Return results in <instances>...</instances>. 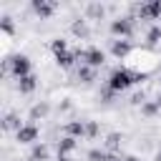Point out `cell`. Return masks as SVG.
Listing matches in <instances>:
<instances>
[{"instance_id":"cell-1","label":"cell","mask_w":161,"mask_h":161,"mask_svg":"<svg viewBox=\"0 0 161 161\" xmlns=\"http://www.w3.org/2000/svg\"><path fill=\"white\" fill-rule=\"evenodd\" d=\"M123 68L131 70L133 75H138V78L146 80L151 73L161 70V53L153 50V48H148V45H143V48H133V50L128 53Z\"/></svg>"},{"instance_id":"cell-2","label":"cell","mask_w":161,"mask_h":161,"mask_svg":"<svg viewBox=\"0 0 161 161\" xmlns=\"http://www.w3.org/2000/svg\"><path fill=\"white\" fill-rule=\"evenodd\" d=\"M133 83H136V78H133V73L126 70V68H113L111 75H108V80H106V86H108L113 93H121V91L131 88Z\"/></svg>"},{"instance_id":"cell-3","label":"cell","mask_w":161,"mask_h":161,"mask_svg":"<svg viewBox=\"0 0 161 161\" xmlns=\"http://www.w3.org/2000/svg\"><path fill=\"white\" fill-rule=\"evenodd\" d=\"M133 18L138 20H158L161 18V0H148L141 5H133Z\"/></svg>"},{"instance_id":"cell-4","label":"cell","mask_w":161,"mask_h":161,"mask_svg":"<svg viewBox=\"0 0 161 161\" xmlns=\"http://www.w3.org/2000/svg\"><path fill=\"white\" fill-rule=\"evenodd\" d=\"M10 70H13L15 80L30 75V73H33V70H30V58H28V55H20V53L13 55V58H10Z\"/></svg>"},{"instance_id":"cell-5","label":"cell","mask_w":161,"mask_h":161,"mask_svg":"<svg viewBox=\"0 0 161 161\" xmlns=\"http://www.w3.org/2000/svg\"><path fill=\"white\" fill-rule=\"evenodd\" d=\"M33 13L40 18V20H48V18H53V13L58 10V3L55 0H33Z\"/></svg>"},{"instance_id":"cell-6","label":"cell","mask_w":161,"mask_h":161,"mask_svg":"<svg viewBox=\"0 0 161 161\" xmlns=\"http://www.w3.org/2000/svg\"><path fill=\"white\" fill-rule=\"evenodd\" d=\"M38 136H40L38 126H35V123H25V126L15 133V141H18V143H35Z\"/></svg>"},{"instance_id":"cell-7","label":"cell","mask_w":161,"mask_h":161,"mask_svg":"<svg viewBox=\"0 0 161 161\" xmlns=\"http://www.w3.org/2000/svg\"><path fill=\"white\" fill-rule=\"evenodd\" d=\"M48 113H50V103H48V101H40V103H35V106L30 108L28 118H30V123H35V126H38V121H45V118H48Z\"/></svg>"},{"instance_id":"cell-8","label":"cell","mask_w":161,"mask_h":161,"mask_svg":"<svg viewBox=\"0 0 161 161\" xmlns=\"http://www.w3.org/2000/svg\"><path fill=\"white\" fill-rule=\"evenodd\" d=\"M131 50H133V45H131L128 40H111V55H113V58L126 60Z\"/></svg>"},{"instance_id":"cell-9","label":"cell","mask_w":161,"mask_h":161,"mask_svg":"<svg viewBox=\"0 0 161 161\" xmlns=\"http://www.w3.org/2000/svg\"><path fill=\"white\" fill-rule=\"evenodd\" d=\"M96 75H98V70L91 68V65H86V63H80V65L75 68V78H78L80 83H86V86H91V83L96 80Z\"/></svg>"},{"instance_id":"cell-10","label":"cell","mask_w":161,"mask_h":161,"mask_svg":"<svg viewBox=\"0 0 161 161\" xmlns=\"http://www.w3.org/2000/svg\"><path fill=\"white\" fill-rule=\"evenodd\" d=\"M23 126H25V123L20 121V116H18L15 111H10V113H5V116H3V128H5V131H10V133H18Z\"/></svg>"},{"instance_id":"cell-11","label":"cell","mask_w":161,"mask_h":161,"mask_svg":"<svg viewBox=\"0 0 161 161\" xmlns=\"http://www.w3.org/2000/svg\"><path fill=\"white\" fill-rule=\"evenodd\" d=\"M121 141H123V136H121L118 131H111V133H106V138H103V148H106L108 153H118V151H121Z\"/></svg>"},{"instance_id":"cell-12","label":"cell","mask_w":161,"mask_h":161,"mask_svg":"<svg viewBox=\"0 0 161 161\" xmlns=\"http://www.w3.org/2000/svg\"><path fill=\"white\" fill-rule=\"evenodd\" d=\"M70 33L75 35V38H80V40H88L91 38V28H88V20L83 18H78V20H73V25H70Z\"/></svg>"},{"instance_id":"cell-13","label":"cell","mask_w":161,"mask_h":161,"mask_svg":"<svg viewBox=\"0 0 161 161\" xmlns=\"http://www.w3.org/2000/svg\"><path fill=\"white\" fill-rule=\"evenodd\" d=\"M38 88V75H25V78H18V93H23V96H28V93H33Z\"/></svg>"},{"instance_id":"cell-14","label":"cell","mask_w":161,"mask_h":161,"mask_svg":"<svg viewBox=\"0 0 161 161\" xmlns=\"http://www.w3.org/2000/svg\"><path fill=\"white\" fill-rule=\"evenodd\" d=\"M65 136H73V138H86V123L83 121H68L63 126Z\"/></svg>"},{"instance_id":"cell-15","label":"cell","mask_w":161,"mask_h":161,"mask_svg":"<svg viewBox=\"0 0 161 161\" xmlns=\"http://www.w3.org/2000/svg\"><path fill=\"white\" fill-rule=\"evenodd\" d=\"M83 13H86V20H103L106 8H103L101 3H88V5L83 8Z\"/></svg>"},{"instance_id":"cell-16","label":"cell","mask_w":161,"mask_h":161,"mask_svg":"<svg viewBox=\"0 0 161 161\" xmlns=\"http://www.w3.org/2000/svg\"><path fill=\"white\" fill-rule=\"evenodd\" d=\"M75 141H78V138H73V136H65V133H63V136L58 138V151H60V153H73V151L78 148V143H75Z\"/></svg>"},{"instance_id":"cell-17","label":"cell","mask_w":161,"mask_h":161,"mask_svg":"<svg viewBox=\"0 0 161 161\" xmlns=\"http://www.w3.org/2000/svg\"><path fill=\"white\" fill-rule=\"evenodd\" d=\"M158 43H161V25L153 23V25H148V30H146V45L153 48V45H158Z\"/></svg>"},{"instance_id":"cell-18","label":"cell","mask_w":161,"mask_h":161,"mask_svg":"<svg viewBox=\"0 0 161 161\" xmlns=\"http://www.w3.org/2000/svg\"><path fill=\"white\" fill-rule=\"evenodd\" d=\"M48 146L45 143H35L33 151H30V161H48Z\"/></svg>"},{"instance_id":"cell-19","label":"cell","mask_w":161,"mask_h":161,"mask_svg":"<svg viewBox=\"0 0 161 161\" xmlns=\"http://www.w3.org/2000/svg\"><path fill=\"white\" fill-rule=\"evenodd\" d=\"M158 111H161L158 101H146V103L141 106V116H143V118H153V116H156Z\"/></svg>"},{"instance_id":"cell-20","label":"cell","mask_w":161,"mask_h":161,"mask_svg":"<svg viewBox=\"0 0 161 161\" xmlns=\"http://www.w3.org/2000/svg\"><path fill=\"white\" fill-rule=\"evenodd\" d=\"M50 53H53V58L68 53V43H65L63 38H53V43H50Z\"/></svg>"},{"instance_id":"cell-21","label":"cell","mask_w":161,"mask_h":161,"mask_svg":"<svg viewBox=\"0 0 161 161\" xmlns=\"http://www.w3.org/2000/svg\"><path fill=\"white\" fill-rule=\"evenodd\" d=\"M0 28H3V35H5V38H10V35L15 33L13 18H10V15H3V18H0Z\"/></svg>"},{"instance_id":"cell-22","label":"cell","mask_w":161,"mask_h":161,"mask_svg":"<svg viewBox=\"0 0 161 161\" xmlns=\"http://www.w3.org/2000/svg\"><path fill=\"white\" fill-rule=\"evenodd\" d=\"M83 123H86V138H96V136H98V123L91 121V118L83 121Z\"/></svg>"},{"instance_id":"cell-23","label":"cell","mask_w":161,"mask_h":161,"mask_svg":"<svg viewBox=\"0 0 161 161\" xmlns=\"http://www.w3.org/2000/svg\"><path fill=\"white\" fill-rule=\"evenodd\" d=\"M106 156H108V151H98V148L88 151V161H106Z\"/></svg>"},{"instance_id":"cell-24","label":"cell","mask_w":161,"mask_h":161,"mask_svg":"<svg viewBox=\"0 0 161 161\" xmlns=\"http://www.w3.org/2000/svg\"><path fill=\"white\" fill-rule=\"evenodd\" d=\"M98 96H101V101H103V103H111V101H113V96H116V93H113V91H111V88H108V86H103V88H101V93H98Z\"/></svg>"},{"instance_id":"cell-25","label":"cell","mask_w":161,"mask_h":161,"mask_svg":"<svg viewBox=\"0 0 161 161\" xmlns=\"http://www.w3.org/2000/svg\"><path fill=\"white\" fill-rule=\"evenodd\" d=\"M146 101H148V98H146V93H143V91H138V93H133V96H131V103H133V106H138V108H141Z\"/></svg>"}]
</instances>
